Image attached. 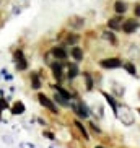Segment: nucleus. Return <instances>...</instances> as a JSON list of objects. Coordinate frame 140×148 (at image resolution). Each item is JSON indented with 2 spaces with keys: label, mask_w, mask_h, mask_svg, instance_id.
Returning <instances> with one entry per match:
<instances>
[{
  "label": "nucleus",
  "mask_w": 140,
  "mask_h": 148,
  "mask_svg": "<svg viewBox=\"0 0 140 148\" xmlns=\"http://www.w3.org/2000/svg\"><path fill=\"white\" fill-rule=\"evenodd\" d=\"M124 69H126V70H127V72H129L130 75H135V73H137L135 65H134L132 62H127V64H124Z\"/></svg>",
  "instance_id": "nucleus-17"
},
{
  "label": "nucleus",
  "mask_w": 140,
  "mask_h": 148,
  "mask_svg": "<svg viewBox=\"0 0 140 148\" xmlns=\"http://www.w3.org/2000/svg\"><path fill=\"white\" fill-rule=\"evenodd\" d=\"M44 137H47L49 140H54V138H56V135H54L52 132H44Z\"/></svg>",
  "instance_id": "nucleus-22"
},
{
  "label": "nucleus",
  "mask_w": 140,
  "mask_h": 148,
  "mask_svg": "<svg viewBox=\"0 0 140 148\" xmlns=\"http://www.w3.org/2000/svg\"><path fill=\"white\" fill-rule=\"evenodd\" d=\"M134 15H135V16H139V18H140V5H137L135 8H134Z\"/></svg>",
  "instance_id": "nucleus-25"
},
{
  "label": "nucleus",
  "mask_w": 140,
  "mask_h": 148,
  "mask_svg": "<svg viewBox=\"0 0 140 148\" xmlns=\"http://www.w3.org/2000/svg\"><path fill=\"white\" fill-rule=\"evenodd\" d=\"M54 90H56V91L59 93V95H62V96H64L65 99H72V96H70V93H69V91H65V90H64V88H62L60 85H54Z\"/></svg>",
  "instance_id": "nucleus-14"
},
{
  "label": "nucleus",
  "mask_w": 140,
  "mask_h": 148,
  "mask_svg": "<svg viewBox=\"0 0 140 148\" xmlns=\"http://www.w3.org/2000/svg\"><path fill=\"white\" fill-rule=\"evenodd\" d=\"M52 75L56 80H62V67L59 64H54L52 65Z\"/></svg>",
  "instance_id": "nucleus-13"
},
{
  "label": "nucleus",
  "mask_w": 140,
  "mask_h": 148,
  "mask_svg": "<svg viewBox=\"0 0 140 148\" xmlns=\"http://www.w3.org/2000/svg\"><path fill=\"white\" fill-rule=\"evenodd\" d=\"M100 65L103 67V69H117V67L122 65V62H121V59H117V57H111V59H103V60L100 62Z\"/></svg>",
  "instance_id": "nucleus-1"
},
{
  "label": "nucleus",
  "mask_w": 140,
  "mask_h": 148,
  "mask_svg": "<svg viewBox=\"0 0 140 148\" xmlns=\"http://www.w3.org/2000/svg\"><path fill=\"white\" fill-rule=\"evenodd\" d=\"M26 111V108H25V104H23L21 101H16L13 106H12V114H15V116H20V114H23Z\"/></svg>",
  "instance_id": "nucleus-7"
},
{
  "label": "nucleus",
  "mask_w": 140,
  "mask_h": 148,
  "mask_svg": "<svg viewBox=\"0 0 140 148\" xmlns=\"http://www.w3.org/2000/svg\"><path fill=\"white\" fill-rule=\"evenodd\" d=\"M103 96H104V98H106V101H108V104H109L111 108H113L114 114L117 116V104H116V101H114V98H113V96H109V95H108V93H103Z\"/></svg>",
  "instance_id": "nucleus-11"
},
{
  "label": "nucleus",
  "mask_w": 140,
  "mask_h": 148,
  "mask_svg": "<svg viewBox=\"0 0 140 148\" xmlns=\"http://www.w3.org/2000/svg\"><path fill=\"white\" fill-rule=\"evenodd\" d=\"M72 57H73L75 60L77 62H82L83 60V51H82V47H77V46H75V47H72Z\"/></svg>",
  "instance_id": "nucleus-9"
},
{
  "label": "nucleus",
  "mask_w": 140,
  "mask_h": 148,
  "mask_svg": "<svg viewBox=\"0 0 140 148\" xmlns=\"http://www.w3.org/2000/svg\"><path fill=\"white\" fill-rule=\"evenodd\" d=\"M72 108H73V111L77 112V116L82 119H86L88 117V108L83 104V103H78V104H72Z\"/></svg>",
  "instance_id": "nucleus-4"
},
{
  "label": "nucleus",
  "mask_w": 140,
  "mask_h": 148,
  "mask_svg": "<svg viewBox=\"0 0 140 148\" xmlns=\"http://www.w3.org/2000/svg\"><path fill=\"white\" fill-rule=\"evenodd\" d=\"M78 75V67L75 65V64H72V65H69V78H75Z\"/></svg>",
  "instance_id": "nucleus-15"
},
{
  "label": "nucleus",
  "mask_w": 140,
  "mask_h": 148,
  "mask_svg": "<svg viewBox=\"0 0 140 148\" xmlns=\"http://www.w3.org/2000/svg\"><path fill=\"white\" fill-rule=\"evenodd\" d=\"M20 148H34V145H33V143H26V142H25V143L20 145Z\"/></svg>",
  "instance_id": "nucleus-24"
},
{
  "label": "nucleus",
  "mask_w": 140,
  "mask_h": 148,
  "mask_svg": "<svg viewBox=\"0 0 140 148\" xmlns=\"http://www.w3.org/2000/svg\"><path fill=\"white\" fill-rule=\"evenodd\" d=\"M95 148H104V147H95Z\"/></svg>",
  "instance_id": "nucleus-27"
},
{
  "label": "nucleus",
  "mask_w": 140,
  "mask_h": 148,
  "mask_svg": "<svg viewBox=\"0 0 140 148\" xmlns=\"http://www.w3.org/2000/svg\"><path fill=\"white\" fill-rule=\"evenodd\" d=\"M139 21H135V20H126V21L122 23V31L126 33V34H130V33H134L135 29H139Z\"/></svg>",
  "instance_id": "nucleus-3"
},
{
  "label": "nucleus",
  "mask_w": 140,
  "mask_h": 148,
  "mask_svg": "<svg viewBox=\"0 0 140 148\" xmlns=\"http://www.w3.org/2000/svg\"><path fill=\"white\" fill-rule=\"evenodd\" d=\"M67 41H69V42H77V41H78V36H69Z\"/></svg>",
  "instance_id": "nucleus-23"
},
{
  "label": "nucleus",
  "mask_w": 140,
  "mask_h": 148,
  "mask_svg": "<svg viewBox=\"0 0 140 148\" xmlns=\"http://www.w3.org/2000/svg\"><path fill=\"white\" fill-rule=\"evenodd\" d=\"M0 111H2V109H0ZM0 119H2V112H0Z\"/></svg>",
  "instance_id": "nucleus-28"
},
{
  "label": "nucleus",
  "mask_w": 140,
  "mask_h": 148,
  "mask_svg": "<svg viewBox=\"0 0 140 148\" xmlns=\"http://www.w3.org/2000/svg\"><path fill=\"white\" fill-rule=\"evenodd\" d=\"M139 112H140V109H139Z\"/></svg>",
  "instance_id": "nucleus-29"
},
{
  "label": "nucleus",
  "mask_w": 140,
  "mask_h": 148,
  "mask_svg": "<svg viewBox=\"0 0 140 148\" xmlns=\"http://www.w3.org/2000/svg\"><path fill=\"white\" fill-rule=\"evenodd\" d=\"M54 99L59 101V103H60L62 106H69V104H70V103L65 99V98H64V96H62V95H57V93H56V96H54Z\"/></svg>",
  "instance_id": "nucleus-19"
},
{
  "label": "nucleus",
  "mask_w": 140,
  "mask_h": 148,
  "mask_svg": "<svg viewBox=\"0 0 140 148\" xmlns=\"http://www.w3.org/2000/svg\"><path fill=\"white\" fill-rule=\"evenodd\" d=\"M75 125H77V129H78V130L83 134V138H85V140H90V135H88L86 130H85V127L82 125V122H80V121H75Z\"/></svg>",
  "instance_id": "nucleus-16"
},
{
  "label": "nucleus",
  "mask_w": 140,
  "mask_h": 148,
  "mask_svg": "<svg viewBox=\"0 0 140 148\" xmlns=\"http://www.w3.org/2000/svg\"><path fill=\"white\" fill-rule=\"evenodd\" d=\"M15 60H16V69L18 70H26L28 69V62H26V59L23 57L21 51H18V52L15 54Z\"/></svg>",
  "instance_id": "nucleus-5"
},
{
  "label": "nucleus",
  "mask_w": 140,
  "mask_h": 148,
  "mask_svg": "<svg viewBox=\"0 0 140 148\" xmlns=\"http://www.w3.org/2000/svg\"><path fill=\"white\" fill-rule=\"evenodd\" d=\"M108 26L111 28V29H122V23H121V20H117V18H111L109 21H108Z\"/></svg>",
  "instance_id": "nucleus-10"
},
{
  "label": "nucleus",
  "mask_w": 140,
  "mask_h": 148,
  "mask_svg": "<svg viewBox=\"0 0 140 148\" xmlns=\"http://www.w3.org/2000/svg\"><path fill=\"white\" fill-rule=\"evenodd\" d=\"M83 77H85V80H86V90H93V78H91V75L85 72Z\"/></svg>",
  "instance_id": "nucleus-18"
},
{
  "label": "nucleus",
  "mask_w": 140,
  "mask_h": 148,
  "mask_svg": "<svg viewBox=\"0 0 140 148\" xmlns=\"http://www.w3.org/2000/svg\"><path fill=\"white\" fill-rule=\"evenodd\" d=\"M90 125H91V129H93V130H95V132H100V129H98V127L95 125V124H90Z\"/></svg>",
  "instance_id": "nucleus-26"
},
{
  "label": "nucleus",
  "mask_w": 140,
  "mask_h": 148,
  "mask_svg": "<svg viewBox=\"0 0 140 148\" xmlns=\"http://www.w3.org/2000/svg\"><path fill=\"white\" fill-rule=\"evenodd\" d=\"M7 108H8V103H7V99L0 98V109H7Z\"/></svg>",
  "instance_id": "nucleus-21"
},
{
  "label": "nucleus",
  "mask_w": 140,
  "mask_h": 148,
  "mask_svg": "<svg viewBox=\"0 0 140 148\" xmlns=\"http://www.w3.org/2000/svg\"><path fill=\"white\" fill-rule=\"evenodd\" d=\"M31 88L33 90H39L41 88V80H39V77H38V73H31Z\"/></svg>",
  "instance_id": "nucleus-12"
},
{
  "label": "nucleus",
  "mask_w": 140,
  "mask_h": 148,
  "mask_svg": "<svg viewBox=\"0 0 140 148\" xmlns=\"http://www.w3.org/2000/svg\"><path fill=\"white\" fill-rule=\"evenodd\" d=\"M103 34H104V38H106V39H109L111 42H116V39H114V36H113V33H111V31H104Z\"/></svg>",
  "instance_id": "nucleus-20"
},
{
  "label": "nucleus",
  "mask_w": 140,
  "mask_h": 148,
  "mask_svg": "<svg viewBox=\"0 0 140 148\" xmlns=\"http://www.w3.org/2000/svg\"><path fill=\"white\" fill-rule=\"evenodd\" d=\"M38 99H39V103H41V104H43L44 108H47L49 111H51V112H54V114H57V112H59V111H57V108H56V104L52 103V99H49V98H47L46 95L39 93V95H38Z\"/></svg>",
  "instance_id": "nucleus-2"
},
{
  "label": "nucleus",
  "mask_w": 140,
  "mask_h": 148,
  "mask_svg": "<svg viewBox=\"0 0 140 148\" xmlns=\"http://www.w3.org/2000/svg\"><path fill=\"white\" fill-rule=\"evenodd\" d=\"M52 56L57 57L59 60H65L67 57H69V54L64 51V47H52Z\"/></svg>",
  "instance_id": "nucleus-6"
},
{
  "label": "nucleus",
  "mask_w": 140,
  "mask_h": 148,
  "mask_svg": "<svg viewBox=\"0 0 140 148\" xmlns=\"http://www.w3.org/2000/svg\"><path fill=\"white\" fill-rule=\"evenodd\" d=\"M114 10H116V13H119V15L126 13L127 12V3L122 2V0H117V2L114 3Z\"/></svg>",
  "instance_id": "nucleus-8"
}]
</instances>
